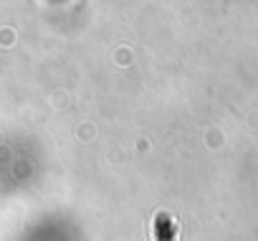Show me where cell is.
I'll list each match as a JSON object with an SVG mask.
<instances>
[{
	"mask_svg": "<svg viewBox=\"0 0 258 241\" xmlns=\"http://www.w3.org/2000/svg\"><path fill=\"white\" fill-rule=\"evenodd\" d=\"M155 231H157V238H162V241H175V226H172V221H170L165 213L157 216Z\"/></svg>",
	"mask_w": 258,
	"mask_h": 241,
	"instance_id": "obj_1",
	"label": "cell"
}]
</instances>
